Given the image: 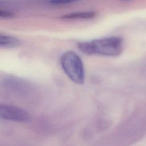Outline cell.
Segmentation results:
<instances>
[{
    "label": "cell",
    "mask_w": 146,
    "mask_h": 146,
    "mask_svg": "<svg viewBox=\"0 0 146 146\" xmlns=\"http://www.w3.org/2000/svg\"><path fill=\"white\" fill-rule=\"evenodd\" d=\"M60 64L63 71L70 79L78 84L84 82L85 71L83 61L73 51L64 52L60 57Z\"/></svg>",
    "instance_id": "cell-1"
},
{
    "label": "cell",
    "mask_w": 146,
    "mask_h": 146,
    "mask_svg": "<svg viewBox=\"0 0 146 146\" xmlns=\"http://www.w3.org/2000/svg\"><path fill=\"white\" fill-rule=\"evenodd\" d=\"M91 42L94 54L114 57L119 56L123 50V40L118 36L105 37Z\"/></svg>",
    "instance_id": "cell-2"
},
{
    "label": "cell",
    "mask_w": 146,
    "mask_h": 146,
    "mask_svg": "<svg viewBox=\"0 0 146 146\" xmlns=\"http://www.w3.org/2000/svg\"><path fill=\"white\" fill-rule=\"evenodd\" d=\"M0 117L3 119L17 122H27L31 118L26 111L17 107L6 105L0 107Z\"/></svg>",
    "instance_id": "cell-3"
},
{
    "label": "cell",
    "mask_w": 146,
    "mask_h": 146,
    "mask_svg": "<svg viewBox=\"0 0 146 146\" xmlns=\"http://www.w3.org/2000/svg\"><path fill=\"white\" fill-rule=\"evenodd\" d=\"M21 44V40L16 37L7 35L1 34L0 46L1 47L11 48L19 46Z\"/></svg>",
    "instance_id": "cell-4"
},
{
    "label": "cell",
    "mask_w": 146,
    "mask_h": 146,
    "mask_svg": "<svg viewBox=\"0 0 146 146\" xmlns=\"http://www.w3.org/2000/svg\"><path fill=\"white\" fill-rule=\"evenodd\" d=\"M95 12L93 11L75 12L63 15L60 18L63 19H91L95 17Z\"/></svg>",
    "instance_id": "cell-5"
},
{
    "label": "cell",
    "mask_w": 146,
    "mask_h": 146,
    "mask_svg": "<svg viewBox=\"0 0 146 146\" xmlns=\"http://www.w3.org/2000/svg\"><path fill=\"white\" fill-rule=\"evenodd\" d=\"M78 47L79 50L86 55H91L94 54L91 42H79L78 43Z\"/></svg>",
    "instance_id": "cell-6"
},
{
    "label": "cell",
    "mask_w": 146,
    "mask_h": 146,
    "mask_svg": "<svg viewBox=\"0 0 146 146\" xmlns=\"http://www.w3.org/2000/svg\"><path fill=\"white\" fill-rule=\"evenodd\" d=\"M14 16V14L10 11L8 10H0V17L2 18L7 19L13 18Z\"/></svg>",
    "instance_id": "cell-7"
},
{
    "label": "cell",
    "mask_w": 146,
    "mask_h": 146,
    "mask_svg": "<svg viewBox=\"0 0 146 146\" xmlns=\"http://www.w3.org/2000/svg\"><path fill=\"white\" fill-rule=\"evenodd\" d=\"M78 1L79 0H51L50 2L53 5H63L74 2Z\"/></svg>",
    "instance_id": "cell-8"
}]
</instances>
